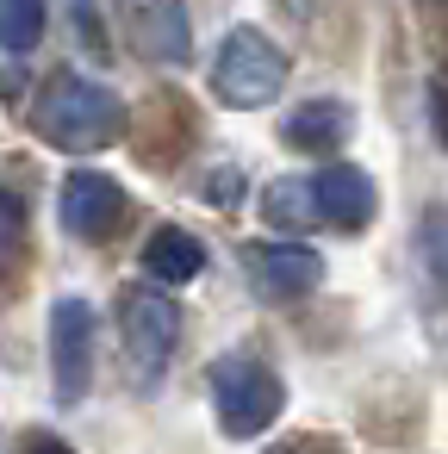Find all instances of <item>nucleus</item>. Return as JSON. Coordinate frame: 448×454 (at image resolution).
I'll return each mask as SVG.
<instances>
[{
  "mask_svg": "<svg viewBox=\"0 0 448 454\" xmlns=\"http://www.w3.org/2000/svg\"><path fill=\"white\" fill-rule=\"evenodd\" d=\"M311 200H318V218L336 224V231H367L373 212H380V187L367 168L355 162H330L318 181H311Z\"/></svg>",
  "mask_w": 448,
  "mask_h": 454,
  "instance_id": "1a4fd4ad",
  "label": "nucleus"
},
{
  "mask_svg": "<svg viewBox=\"0 0 448 454\" xmlns=\"http://www.w3.org/2000/svg\"><path fill=\"white\" fill-rule=\"evenodd\" d=\"M237 200V175L224 168V175H212V206H231Z\"/></svg>",
  "mask_w": 448,
  "mask_h": 454,
  "instance_id": "a211bd4d",
  "label": "nucleus"
},
{
  "mask_svg": "<svg viewBox=\"0 0 448 454\" xmlns=\"http://www.w3.org/2000/svg\"><path fill=\"white\" fill-rule=\"evenodd\" d=\"M26 237V200L13 187H0V249H13Z\"/></svg>",
  "mask_w": 448,
  "mask_h": 454,
  "instance_id": "2eb2a0df",
  "label": "nucleus"
},
{
  "mask_svg": "<svg viewBox=\"0 0 448 454\" xmlns=\"http://www.w3.org/2000/svg\"><path fill=\"white\" fill-rule=\"evenodd\" d=\"M243 268L255 274V286L268 299H305L324 286V255L311 243H255L243 255Z\"/></svg>",
  "mask_w": 448,
  "mask_h": 454,
  "instance_id": "6e6552de",
  "label": "nucleus"
},
{
  "mask_svg": "<svg viewBox=\"0 0 448 454\" xmlns=\"http://www.w3.org/2000/svg\"><path fill=\"white\" fill-rule=\"evenodd\" d=\"M212 404H218V429L237 435V442H249V435H262V429L280 423L287 386H280V373H274L268 361H255V355H224V361L212 367Z\"/></svg>",
  "mask_w": 448,
  "mask_h": 454,
  "instance_id": "f03ea898",
  "label": "nucleus"
},
{
  "mask_svg": "<svg viewBox=\"0 0 448 454\" xmlns=\"http://www.w3.org/2000/svg\"><path fill=\"white\" fill-rule=\"evenodd\" d=\"M20 454H75L69 442H57V435H26L20 442Z\"/></svg>",
  "mask_w": 448,
  "mask_h": 454,
  "instance_id": "f3484780",
  "label": "nucleus"
},
{
  "mask_svg": "<svg viewBox=\"0 0 448 454\" xmlns=\"http://www.w3.org/2000/svg\"><path fill=\"white\" fill-rule=\"evenodd\" d=\"M200 268H206V243H200L193 231H181V224H156V231L144 237V274H150V280H162V286H187V280H200Z\"/></svg>",
  "mask_w": 448,
  "mask_h": 454,
  "instance_id": "9b49d317",
  "label": "nucleus"
},
{
  "mask_svg": "<svg viewBox=\"0 0 448 454\" xmlns=\"http://www.w3.org/2000/svg\"><path fill=\"white\" fill-rule=\"evenodd\" d=\"M274 454H330V448H324V435H305V442H287V448H274Z\"/></svg>",
  "mask_w": 448,
  "mask_h": 454,
  "instance_id": "6ab92c4d",
  "label": "nucleus"
},
{
  "mask_svg": "<svg viewBox=\"0 0 448 454\" xmlns=\"http://www.w3.org/2000/svg\"><path fill=\"white\" fill-rule=\"evenodd\" d=\"M280 88H287V57H280V44H274L268 32H255V26H237V32L224 38L218 63H212V94H218L224 106H237V113H255V106H274Z\"/></svg>",
  "mask_w": 448,
  "mask_h": 454,
  "instance_id": "7ed1b4c3",
  "label": "nucleus"
},
{
  "mask_svg": "<svg viewBox=\"0 0 448 454\" xmlns=\"http://www.w3.org/2000/svg\"><path fill=\"white\" fill-rule=\"evenodd\" d=\"M94 336H100V317H94L88 299H57L51 305V380H57V398L63 404H82L88 398Z\"/></svg>",
  "mask_w": 448,
  "mask_h": 454,
  "instance_id": "20e7f679",
  "label": "nucleus"
},
{
  "mask_svg": "<svg viewBox=\"0 0 448 454\" xmlns=\"http://www.w3.org/2000/svg\"><path fill=\"white\" fill-rule=\"evenodd\" d=\"M349 131H355V113H349L342 100H299V106L287 113V125H280L287 150H305V156H330V150H342Z\"/></svg>",
  "mask_w": 448,
  "mask_h": 454,
  "instance_id": "9d476101",
  "label": "nucleus"
},
{
  "mask_svg": "<svg viewBox=\"0 0 448 454\" xmlns=\"http://www.w3.org/2000/svg\"><path fill=\"white\" fill-rule=\"evenodd\" d=\"M131 125V106L119 88L94 82V75H51L44 100H38V137L63 156H88V150H113Z\"/></svg>",
  "mask_w": 448,
  "mask_h": 454,
  "instance_id": "f257e3e1",
  "label": "nucleus"
},
{
  "mask_svg": "<svg viewBox=\"0 0 448 454\" xmlns=\"http://www.w3.org/2000/svg\"><path fill=\"white\" fill-rule=\"evenodd\" d=\"M262 218L268 224H280V231H311L318 224V200H311V181H293V175H280V181H268V193H262Z\"/></svg>",
  "mask_w": 448,
  "mask_h": 454,
  "instance_id": "f8f14e48",
  "label": "nucleus"
},
{
  "mask_svg": "<svg viewBox=\"0 0 448 454\" xmlns=\"http://www.w3.org/2000/svg\"><path fill=\"white\" fill-rule=\"evenodd\" d=\"M119 20L131 32V44L162 63V69H187L193 63V26H187V0H119Z\"/></svg>",
  "mask_w": 448,
  "mask_h": 454,
  "instance_id": "423d86ee",
  "label": "nucleus"
},
{
  "mask_svg": "<svg viewBox=\"0 0 448 454\" xmlns=\"http://www.w3.org/2000/svg\"><path fill=\"white\" fill-rule=\"evenodd\" d=\"M119 218H125V187H119L113 175L75 168V175L63 181V231H69V237L100 243V237L119 231Z\"/></svg>",
  "mask_w": 448,
  "mask_h": 454,
  "instance_id": "0eeeda50",
  "label": "nucleus"
},
{
  "mask_svg": "<svg viewBox=\"0 0 448 454\" xmlns=\"http://www.w3.org/2000/svg\"><path fill=\"white\" fill-rule=\"evenodd\" d=\"M44 38V0H0V51L32 57Z\"/></svg>",
  "mask_w": 448,
  "mask_h": 454,
  "instance_id": "ddd939ff",
  "label": "nucleus"
},
{
  "mask_svg": "<svg viewBox=\"0 0 448 454\" xmlns=\"http://www.w3.org/2000/svg\"><path fill=\"white\" fill-rule=\"evenodd\" d=\"M423 243H429V262H436V274L448 280V212H436V218H429Z\"/></svg>",
  "mask_w": 448,
  "mask_h": 454,
  "instance_id": "dca6fc26",
  "label": "nucleus"
},
{
  "mask_svg": "<svg viewBox=\"0 0 448 454\" xmlns=\"http://www.w3.org/2000/svg\"><path fill=\"white\" fill-rule=\"evenodd\" d=\"M69 26H75V44L88 51V57H106L113 44H106V20L94 13V0H69Z\"/></svg>",
  "mask_w": 448,
  "mask_h": 454,
  "instance_id": "4468645a",
  "label": "nucleus"
},
{
  "mask_svg": "<svg viewBox=\"0 0 448 454\" xmlns=\"http://www.w3.org/2000/svg\"><path fill=\"white\" fill-rule=\"evenodd\" d=\"M119 336H125V355L138 367V380H156L181 342V305L169 293H131L119 305Z\"/></svg>",
  "mask_w": 448,
  "mask_h": 454,
  "instance_id": "39448f33",
  "label": "nucleus"
}]
</instances>
